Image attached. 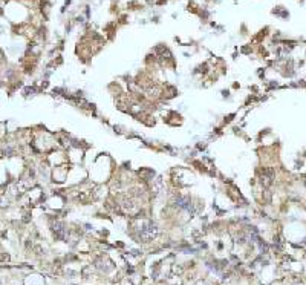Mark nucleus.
Instances as JSON below:
<instances>
[]
</instances>
